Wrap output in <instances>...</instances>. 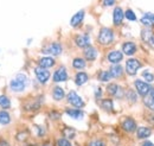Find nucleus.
<instances>
[{
	"mask_svg": "<svg viewBox=\"0 0 154 146\" xmlns=\"http://www.w3.org/2000/svg\"><path fill=\"white\" fill-rule=\"evenodd\" d=\"M29 84V77L26 74L19 73L14 76V78L10 82V89L13 93H23Z\"/></svg>",
	"mask_w": 154,
	"mask_h": 146,
	"instance_id": "nucleus-1",
	"label": "nucleus"
},
{
	"mask_svg": "<svg viewBox=\"0 0 154 146\" xmlns=\"http://www.w3.org/2000/svg\"><path fill=\"white\" fill-rule=\"evenodd\" d=\"M115 40V32L110 27H101L97 35V42L101 45H110Z\"/></svg>",
	"mask_w": 154,
	"mask_h": 146,
	"instance_id": "nucleus-2",
	"label": "nucleus"
},
{
	"mask_svg": "<svg viewBox=\"0 0 154 146\" xmlns=\"http://www.w3.org/2000/svg\"><path fill=\"white\" fill-rule=\"evenodd\" d=\"M66 100H68V103L74 107V108H78V110H82L85 107V102L84 100L78 95V93L75 90H70L66 95H65Z\"/></svg>",
	"mask_w": 154,
	"mask_h": 146,
	"instance_id": "nucleus-3",
	"label": "nucleus"
},
{
	"mask_svg": "<svg viewBox=\"0 0 154 146\" xmlns=\"http://www.w3.org/2000/svg\"><path fill=\"white\" fill-rule=\"evenodd\" d=\"M62 52H63V45L59 42H52L42 49V54L46 56H52V57L62 55Z\"/></svg>",
	"mask_w": 154,
	"mask_h": 146,
	"instance_id": "nucleus-4",
	"label": "nucleus"
},
{
	"mask_svg": "<svg viewBox=\"0 0 154 146\" xmlns=\"http://www.w3.org/2000/svg\"><path fill=\"white\" fill-rule=\"evenodd\" d=\"M106 91L109 96H113L117 100H121L125 97V89L117 83H108L106 87Z\"/></svg>",
	"mask_w": 154,
	"mask_h": 146,
	"instance_id": "nucleus-5",
	"label": "nucleus"
},
{
	"mask_svg": "<svg viewBox=\"0 0 154 146\" xmlns=\"http://www.w3.org/2000/svg\"><path fill=\"white\" fill-rule=\"evenodd\" d=\"M142 67L141 62L136 58H128L126 61V65H125V71L127 73L128 76H135L139 69Z\"/></svg>",
	"mask_w": 154,
	"mask_h": 146,
	"instance_id": "nucleus-6",
	"label": "nucleus"
},
{
	"mask_svg": "<svg viewBox=\"0 0 154 146\" xmlns=\"http://www.w3.org/2000/svg\"><path fill=\"white\" fill-rule=\"evenodd\" d=\"M134 87H135V91L137 93V95H140L141 97L148 95L151 93V83H147L146 81L143 80H135L134 81Z\"/></svg>",
	"mask_w": 154,
	"mask_h": 146,
	"instance_id": "nucleus-7",
	"label": "nucleus"
},
{
	"mask_svg": "<svg viewBox=\"0 0 154 146\" xmlns=\"http://www.w3.org/2000/svg\"><path fill=\"white\" fill-rule=\"evenodd\" d=\"M35 76H36V80L38 81L40 84H46L48 81L51 78V73L49 71V69H44L42 67L37 65L33 70Z\"/></svg>",
	"mask_w": 154,
	"mask_h": 146,
	"instance_id": "nucleus-8",
	"label": "nucleus"
},
{
	"mask_svg": "<svg viewBox=\"0 0 154 146\" xmlns=\"http://www.w3.org/2000/svg\"><path fill=\"white\" fill-rule=\"evenodd\" d=\"M125 20V10L122 8V6L116 5L113 7V25L115 27H119L123 24Z\"/></svg>",
	"mask_w": 154,
	"mask_h": 146,
	"instance_id": "nucleus-9",
	"label": "nucleus"
},
{
	"mask_svg": "<svg viewBox=\"0 0 154 146\" xmlns=\"http://www.w3.org/2000/svg\"><path fill=\"white\" fill-rule=\"evenodd\" d=\"M69 78V74H68V70L64 65H60L58 67L57 69L55 70V73L52 74V81L55 83H60V82H65L68 81Z\"/></svg>",
	"mask_w": 154,
	"mask_h": 146,
	"instance_id": "nucleus-10",
	"label": "nucleus"
},
{
	"mask_svg": "<svg viewBox=\"0 0 154 146\" xmlns=\"http://www.w3.org/2000/svg\"><path fill=\"white\" fill-rule=\"evenodd\" d=\"M74 42H75L77 48H79V49L83 50L84 48H87L88 45L91 44V38H90V36L88 33H79V35L75 36Z\"/></svg>",
	"mask_w": 154,
	"mask_h": 146,
	"instance_id": "nucleus-11",
	"label": "nucleus"
},
{
	"mask_svg": "<svg viewBox=\"0 0 154 146\" xmlns=\"http://www.w3.org/2000/svg\"><path fill=\"white\" fill-rule=\"evenodd\" d=\"M97 57H98V51L94 45H88L87 48L83 49V58L87 61V62H94L96 61Z\"/></svg>",
	"mask_w": 154,
	"mask_h": 146,
	"instance_id": "nucleus-12",
	"label": "nucleus"
},
{
	"mask_svg": "<svg viewBox=\"0 0 154 146\" xmlns=\"http://www.w3.org/2000/svg\"><path fill=\"white\" fill-rule=\"evenodd\" d=\"M84 18H85V10H79V11H77L76 13L71 17V19H70V26H71L72 29H78V27L83 24Z\"/></svg>",
	"mask_w": 154,
	"mask_h": 146,
	"instance_id": "nucleus-13",
	"label": "nucleus"
},
{
	"mask_svg": "<svg viewBox=\"0 0 154 146\" xmlns=\"http://www.w3.org/2000/svg\"><path fill=\"white\" fill-rule=\"evenodd\" d=\"M141 39L151 48L154 49V31L152 29H148V27H145L141 30Z\"/></svg>",
	"mask_w": 154,
	"mask_h": 146,
	"instance_id": "nucleus-14",
	"label": "nucleus"
},
{
	"mask_svg": "<svg viewBox=\"0 0 154 146\" xmlns=\"http://www.w3.org/2000/svg\"><path fill=\"white\" fill-rule=\"evenodd\" d=\"M38 65L44 68V69H51L56 65V58L52 56H43L38 59Z\"/></svg>",
	"mask_w": 154,
	"mask_h": 146,
	"instance_id": "nucleus-15",
	"label": "nucleus"
},
{
	"mask_svg": "<svg viewBox=\"0 0 154 146\" xmlns=\"http://www.w3.org/2000/svg\"><path fill=\"white\" fill-rule=\"evenodd\" d=\"M121 51H122V54L126 56H133L135 55V52L137 51V45L135 44L134 42H132V40H128V42H125L123 44H122V46H121Z\"/></svg>",
	"mask_w": 154,
	"mask_h": 146,
	"instance_id": "nucleus-16",
	"label": "nucleus"
},
{
	"mask_svg": "<svg viewBox=\"0 0 154 146\" xmlns=\"http://www.w3.org/2000/svg\"><path fill=\"white\" fill-rule=\"evenodd\" d=\"M121 127H122V129L125 132H127V133H133V132L136 131V121H135L133 118L128 116V118H126L121 122Z\"/></svg>",
	"mask_w": 154,
	"mask_h": 146,
	"instance_id": "nucleus-17",
	"label": "nucleus"
},
{
	"mask_svg": "<svg viewBox=\"0 0 154 146\" xmlns=\"http://www.w3.org/2000/svg\"><path fill=\"white\" fill-rule=\"evenodd\" d=\"M123 59V54L120 50H112L107 55V61L112 64H119Z\"/></svg>",
	"mask_w": 154,
	"mask_h": 146,
	"instance_id": "nucleus-18",
	"label": "nucleus"
},
{
	"mask_svg": "<svg viewBox=\"0 0 154 146\" xmlns=\"http://www.w3.org/2000/svg\"><path fill=\"white\" fill-rule=\"evenodd\" d=\"M109 74H110V77L114 78V80H117V78H121L125 74V68L119 63V64H112L109 67Z\"/></svg>",
	"mask_w": 154,
	"mask_h": 146,
	"instance_id": "nucleus-19",
	"label": "nucleus"
},
{
	"mask_svg": "<svg viewBox=\"0 0 154 146\" xmlns=\"http://www.w3.org/2000/svg\"><path fill=\"white\" fill-rule=\"evenodd\" d=\"M65 114L69 115L70 118L75 119V120H81L84 118V112L82 110H78V108H66L65 110Z\"/></svg>",
	"mask_w": 154,
	"mask_h": 146,
	"instance_id": "nucleus-20",
	"label": "nucleus"
},
{
	"mask_svg": "<svg viewBox=\"0 0 154 146\" xmlns=\"http://www.w3.org/2000/svg\"><path fill=\"white\" fill-rule=\"evenodd\" d=\"M74 80H75V84L78 86V87H81V86L85 84V83L89 81V75L82 70V71H78V73L75 75V78H74Z\"/></svg>",
	"mask_w": 154,
	"mask_h": 146,
	"instance_id": "nucleus-21",
	"label": "nucleus"
},
{
	"mask_svg": "<svg viewBox=\"0 0 154 146\" xmlns=\"http://www.w3.org/2000/svg\"><path fill=\"white\" fill-rule=\"evenodd\" d=\"M72 68L78 71H82L87 68V61L83 57H75L72 59Z\"/></svg>",
	"mask_w": 154,
	"mask_h": 146,
	"instance_id": "nucleus-22",
	"label": "nucleus"
},
{
	"mask_svg": "<svg viewBox=\"0 0 154 146\" xmlns=\"http://www.w3.org/2000/svg\"><path fill=\"white\" fill-rule=\"evenodd\" d=\"M65 91L64 89L62 88V87H59V86H55L54 87V89H52V99L55 100V101H62V100H64L65 99Z\"/></svg>",
	"mask_w": 154,
	"mask_h": 146,
	"instance_id": "nucleus-23",
	"label": "nucleus"
},
{
	"mask_svg": "<svg viewBox=\"0 0 154 146\" xmlns=\"http://www.w3.org/2000/svg\"><path fill=\"white\" fill-rule=\"evenodd\" d=\"M100 107L103 110L110 113V112L114 110V102H113L112 99H101V101H100Z\"/></svg>",
	"mask_w": 154,
	"mask_h": 146,
	"instance_id": "nucleus-24",
	"label": "nucleus"
},
{
	"mask_svg": "<svg viewBox=\"0 0 154 146\" xmlns=\"http://www.w3.org/2000/svg\"><path fill=\"white\" fill-rule=\"evenodd\" d=\"M152 135V129L148 127H139L136 129V137L139 139H146Z\"/></svg>",
	"mask_w": 154,
	"mask_h": 146,
	"instance_id": "nucleus-25",
	"label": "nucleus"
},
{
	"mask_svg": "<svg viewBox=\"0 0 154 146\" xmlns=\"http://www.w3.org/2000/svg\"><path fill=\"white\" fill-rule=\"evenodd\" d=\"M137 93L134 90V89H128V90L125 91V97L127 99V101L129 102V103H132V105H134L136 103V101H137Z\"/></svg>",
	"mask_w": 154,
	"mask_h": 146,
	"instance_id": "nucleus-26",
	"label": "nucleus"
},
{
	"mask_svg": "<svg viewBox=\"0 0 154 146\" xmlns=\"http://www.w3.org/2000/svg\"><path fill=\"white\" fill-rule=\"evenodd\" d=\"M11 100L7 95H0V108L1 110H10L11 108Z\"/></svg>",
	"mask_w": 154,
	"mask_h": 146,
	"instance_id": "nucleus-27",
	"label": "nucleus"
},
{
	"mask_svg": "<svg viewBox=\"0 0 154 146\" xmlns=\"http://www.w3.org/2000/svg\"><path fill=\"white\" fill-rule=\"evenodd\" d=\"M10 122H11V115H10V113L7 110H0V124L4 125V126H6Z\"/></svg>",
	"mask_w": 154,
	"mask_h": 146,
	"instance_id": "nucleus-28",
	"label": "nucleus"
},
{
	"mask_svg": "<svg viewBox=\"0 0 154 146\" xmlns=\"http://www.w3.org/2000/svg\"><path fill=\"white\" fill-rule=\"evenodd\" d=\"M142 101H143V105H145L148 110H154V100H153V97H152L151 94L143 96V97H142Z\"/></svg>",
	"mask_w": 154,
	"mask_h": 146,
	"instance_id": "nucleus-29",
	"label": "nucleus"
},
{
	"mask_svg": "<svg viewBox=\"0 0 154 146\" xmlns=\"http://www.w3.org/2000/svg\"><path fill=\"white\" fill-rule=\"evenodd\" d=\"M125 19L128 20V21H136V20H137V17H136L134 11L128 7V8L125 10Z\"/></svg>",
	"mask_w": 154,
	"mask_h": 146,
	"instance_id": "nucleus-30",
	"label": "nucleus"
},
{
	"mask_svg": "<svg viewBox=\"0 0 154 146\" xmlns=\"http://www.w3.org/2000/svg\"><path fill=\"white\" fill-rule=\"evenodd\" d=\"M98 81H101V82H109L110 80H112V77H110V74L108 70H103V71H100L98 74Z\"/></svg>",
	"mask_w": 154,
	"mask_h": 146,
	"instance_id": "nucleus-31",
	"label": "nucleus"
},
{
	"mask_svg": "<svg viewBox=\"0 0 154 146\" xmlns=\"http://www.w3.org/2000/svg\"><path fill=\"white\" fill-rule=\"evenodd\" d=\"M141 76H142V80L146 81L147 83H152V82L154 81V74L151 73L149 70H145V71H142Z\"/></svg>",
	"mask_w": 154,
	"mask_h": 146,
	"instance_id": "nucleus-32",
	"label": "nucleus"
},
{
	"mask_svg": "<svg viewBox=\"0 0 154 146\" xmlns=\"http://www.w3.org/2000/svg\"><path fill=\"white\" fill-rule=\"evenodd\" d=\"M75 134H76V132H75L74 128L65 127L63 129V135H64V138H66V139H72V138H75Z\"/></svg>",
	"mask_w": 154,
	"mask_h": 146,
	"instance_id": "nucleus-33",
	"label": "nucleus"
},
{
	"mask_svg": "<svg viewBox=\"0 0 154 146\" xmlns=\"http://www.w3.org/2000/svg\"><path fill=\"white\" fill-rule=\"evenodd\" d=\"M140 23L143 25V27H148V29H152V27L154 26L153 23H152L149 19L147 18V17H146L143 13H142V17L140 18Z\"/></svg>",
	"mask_w": 154,
	"mask_h": 146,
	"instance_id": "nucleus-34",
	"label": "nucleus"
},
{
	"mask_svg": "<svg viewBox=\"0 0 154 146\" xmlns=\"http://www.w3.org/2000/svg\"><path fill=\"white\" fill-rule=\"evenodd\" d=\"M117 4V0H102V6L106 7V8H109V7H114Z\"/></svg>",
	"mask_w": 154,
	"mask_h": 146,
	"instance_id": "nucleus-35",
	"label": "nucleus"
},
{
	"mask_svg": "<svg viewBox=\"0 0 154 146\" xmlns=\"http://www.w3.org/2000/svg\"><path fill=\"white\" fill-rule=\"evenodd\" d=\"M57 145L58 146H71V143L69 141V139L66 138H60L57 140Z\"/></svg>",
	"mask_w": 154,
	"mask_h": 146,
	"instance_id": "nucleus-36",
	"label": "nucleus"
},
{
	"mask_svg": "<svg viewBox=\"0 0 154 146\" xmlns=\"http://www.w3.org/2000/svg\"><path fill=\"white\" fill-rule=\"evenodd\" d=\"M49 116H50V119L51 120H58V119H60V113L59 112H57V110H52V112H50V114H49Z\"/></svg>",
	"mask_w": 154,
	"mask_h": 146,
	"instance_id": "nucleus-37",
	"label": "nucleus"
},
{
	"mask_svg": "<svg viewBox=\"0 0 154 146\" xmlns=\"http://www.w3.org/2000/svg\"><path fill=\"white\" fill-rule=\"evenodd\" d=\"M95 99H96L97 101L102 99V88H100V87H98L96 90H95Z\"/></svg>",
	"mask_w": 154,
	"mask_h": 146,
	"instance_id": "nucleus-38",
	"label": "nucleus"
},
{
	"mask_svg": "<svg viewBox=\"0 0 154 146\" xmlns=\"http://www.w3.org/2000/svg\"><path fill=\"white\" fill-rule=\"evenodd\" d=\"M143 14H145V16H146V17L154 24V13L153 12H143Z\"/></svg>",
	"mask_w": 154,
	"mask_h": 146,
	"instance_id": "nucleus-39",
	"label": "nucleus"
},
{
	"mask_svg": "<svg viewBox=\"0 0 154 146\" xmlns=\"http://www.w3.org/2000/svg\"><path fill=\"white\" fill-rule=\"evenodd\" d=\"M89 146H104V144L101 141V140H94V141H91Z\"/></svg>",
	"mask_w": 154,
	"mask_h": 146,
	"instance_id": "nucleus-40",
	"label": "nucleus"
},
{
	"mask_svg": "<svg viewBox=\"0 0 154 146\" xmlns=\"http://www.w3.org/2000/svg\"><path fill=\"white\" fill-rule=\"evenodd\" d=\"M0 146H10V144L6 140H0Z\"/></svg>",
	"mask_w": 154,
	"mask_h": 146,
	"instance_id": "nucleus-41",
	"label": "nucleus"
},
{
	"mask_svg": "<svg viewBox=\"0 0 154 146\" xmlns=\"http://www.w3.org/2000/svg\"><path fill=\"white\" fill-rule=\"evenodd\" d=\"M142 146H154V144L152 143V141H145Z\"/></svg>",
	"mask_w": 154,
	"mask_h": 146,
	"instance_id": "nucleus-42",
	"label": "nucleus"
},
{
	"mask_svg": "<svg viewBox=\"0 0 154 146\" xmlns=\"http://www.w3.org/2000/svg\"><path fill=\"white\" fill-rule=\"evenodd\" d=\"M149 94L152 95V97H153V100H154V88H152V89H151V93H149Z\"/></svg>",
	"mask_w": 154,
	"mask_h": 146,
	"instance_id": "nucleus-43",
	"label": "nucleus"
},
{
	"mask_svg": "<svg viewBox=\"0 0 154 146\" xmlns=\"http://www.w3.org/2000/svg\"><path fill=\"white\" fill-rule=\"evenodd\" d=\"M43 146H52V145H50V144H44Z\"/></svg>",
	"mask_w": 154,
	"mask_h": 146,
	"instance_id": "nucleus-44",
	"label": "nucleus"
}]
</instances>
